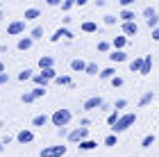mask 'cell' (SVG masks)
Wrapping results in <instances>:
<instances>
[{
    "mask_svg": "<svg viewBox=\"0 0 159 157\" xmlns=\"http://www.w3.org/2000/svg\"><path fill=\"white\" fill-rule=\"evenodd\" d=\"M70 118H73V114H70V109H55L52 112V116H50V121H52V125L55 127H66L70 123Z\"/></svg>",
    "mask_w": 159,
    "mask_h": 157,
    "instance_id": "cell-1",
    "label": "cell"
},
{
    "mask_svg": "<svg viewBox=\"0 0 159 157\" xmlns=\"http://www.w3.org/2000/svg\"><path fill=\"white\" fill-rule=\"evenodd\" d=\"M134 123H136V114H134V112H127V114H123V116L118 118V123L114 125L111 130L116 132V134H120V132H125V130H129V127H132Z\"/></svg>",
    "mask_w": 159,
    "mask_h": 157,
    "instance_id": "cell-2",
    "label": "cell"
},
{
    "mask_svg": "<svg viewBox=\"0 0 159 157\" xmlns=\"http://www.w3.org/2000/svg\"><path fill=\"white\" fill-rule=\"evenodd\" d=\"M102 105H105V100H102V98H100V96H91V98H86V100H84V105H82V109H86V112H100V109H102Z\"/></svg>",
    "mask_w": 159,
    "mask_h": 157,
    "instance_id": "cell-3",
    "label": "cell"
},
{
    "mask_svg": "<svg viewBox=\"0 0 159 157\" xmlns=\"http://www.w3.org/2000/svg\"><path fill=\"white\" fill-rule=\"evenodd\" d=\"M68 148L66 146H48L41 150V157H64Z\"/></svg>",
    "mask_w": 159,
    "mask_h": 157,
    "instance_id": "cell-4",
    "label": "cell"
},
{
    "mask_svg": "<svg viewBox=\"0 0 159 157\" xmlns=\"http://www.w3.org/2000/svg\"><path fill=\"white\" fill-rule=\"evenodd\" d=\"M86 137H89V127H77V130L68 132V141H73V144H82L86 141Z\"/></svg>",
    "mask_w": 159,
    "mask_h": 157,
    "instance_id": "cell-5",
    "label": "cell"
},
{
    "mask_svg": "<svg viewBox=\"0 0 159 157\" xmlns=\"http://www.w3.org/2000/svg\"><path fill=\"white\" fill-rule=\"evenodd\" d=\"M20 32H25V21H11V23L7 25V34H9V37H16Z\"/></svg>",
    "mask_w": 159,
    "mask_h": 157,
    "instance_id": "cell-6",
    "label": "cell"
},
{
    "mask_svg": "<svg viewBox=\"0 0 159 157\" xmlns=\"http://www.w3.org/2000/svg\"><path fill=\"white\" fill-rule=\"evenodd\" d=\"M16 139H18V144H32V141H34V132L32 130H20L18 134H16Z\"/></svg>",
    "mask_w": 159,
    "mask_h": 157,
    "instance_id": "cell-7",
    "label": "cell"
},
{
    "mask_svg": "<svg viewBox=\"0 0 159 157\" xmlns=\"http://www.w3.org/2000/svg\"><path fill=\"white\" fill-rule=\"evenodd\" d=\"M123 34H125V37H136V34H139L136 21H134V23H123Z\"/></svg>",
    "mask_w": 159,
    "mask_h": 157,
    "instance_id": "cell-8",
    "label": "cell"
},
{
    "mask_svg": "<svg viewBox=\"0 0 159 157\" xmlns=\"http://www.w3.org/2000/svg\"><path fill=\"white\" fill-rule=\"evenodd\" d=\"M50 39H52V41H59V39H73V32L66 30V27H59V30H57Z\"/></svg>",
    "mask_w": 159,
    "mask_h": 157,
    "instance_id": "cell-9",
    "label": "cell"
},
{
    "mask_svg": "<svg viewBox=\"0 0 159 157\" xmlns=\"http://www.w3.org/2000/svg\"><path fill=\"white\" fill-rule=\"evenodd\" d=\"M118 18L123 21V23H134V12L132 9H120V14H118Z\"/></svg>",
    "mask_w": 159,
    "mask_h": 157,
    "instance_id": "cell-10",
    "label": "cell"
},
{
    "mask_svg": "<svg viewBox=\"0 0 159 157\" xmlns=\"http://www.w3.org/2000/svg\"><path fill=\"white\" fill-rule=\"evenodd\" d=\"M127 37H125V34H123V37H114V41H111V46H114V50H123V48H125L127 46Z\"/></svg>",
    "mask_w": 159,
    "mask_h": 157,
    "instance_id": "cell-11",
    "label": "cell"
},
{
    "mask_svg": "<svg viewBox=\"0 0 159 157\" xmlns=\"http://www.w3.org/2000/svg\"><path fill=\"white\" fill-rule=\"evenodd\" d=\"M52 57H50V55H43V57H39V68L41 71H48V68H52Z\"/></svg>",
    "mask_w": 159,
    "mask_h": 157,
    "instance_id": "cell-12",
    "label": "cell"
},
{
    "mask_svg": "<svg viewBox=\"0 0 159 157\" xmlns=\"http://www.w3.org/2000/svg\"><path fill=\"white\" fill-rule=\"evenodd\" d=\"M141 68H143V57H134V59L129 62V71H132V73H141Z\"/></svg>",
    "mask_w": 159,
    "mask_h": 157,
    "instance_id": "cell-13",
    "label": "cell"
},
{
    "mask_svg": "<svg viewBox=\"0 0 159 157\" xmlns=\"http://www.w3.org/2000/svg\"><path fill=\"white\" fill-rule=\"evenodd\" d=\"M109 59L116 62V64H123V62H127V55H125V50H114L109 55Z\"/></svg>",
    "mask_w": 159,
    "mask_h": 157,
    "instance_id": "cell-14",
    "label": "cell"
},
{
    "mask_svg": "<svg viewBox=\"0 0 159 157\" xmlns=\"http://www.w3.org/2000/svg\"><path fill=\"white\" fill-rule=\"evenodd\" d=\"M41 16V12L37 9V7H30V9H25V16H23V21L27 23V21H34V18H39Z\"/></svg>",
    "mask_w": 159,
    "mask_h": 157,
    "instance_id": "cell-15",
    "label": "cell"
},
{
    "mask_svg": "<svg viewBox=\"0 0 159 157\" xmlns=\"http://www.w3.org/2000/svg\"><path fill=\"white\" fill-rule=\"evenodd\" d=\"M16 48H18V50H30V48H32V39L30 37H23V39H18V44H16Z\"/></svg>",
    "mask_w": 159,
    "mask_h": 157,
    "instance_id": "cell-16",
    "label": "cell"
},
{
    "mask_svg": "<svg viewBox=\"0 0 159 157\" xmlns=\"http://www.w3.org/2000/svg\"><path fill=\"white\" fill-rule=\"evenodd\" d=\"M48 121H50V116H46V114H39V116L32 118V125H34V127H43Z\"/></svg>",
    "mask_w": 159,
    "mask_h": 157,
    "instance_id": "cell-17",
    "label": "cell"
},
{
    "mask_svg": "<svg viewBox=\"0 0 159 157\" xmlns=\"http://www.w3.org/2000/svg\"><path fill=\"white\" fill-rule=\"evenodd\" d=\"M150 68H152V55H146L143 57V68H141V75H148Z\"/></svg>",
    "mask_w": 159,
    "mask_h": 157,
    "instance_id": "cell-18",
    "label": "cell"
},
{
    "mask_svg": "<svg viewBox=\"0 0 159 157\" xmlns=\"http://www.w3.org/2000/svg\"><path fill=\"white\" fill-rule=\"evenodd\" d=\"M143 16H146V21H155V18H159V14L155 7H143Z\"/></svg>",
    "mask_w": 159,
    "mask_h": 157,
    "instance_id": "cell-19",
    "label": "cell"
},
{
    "mask_svg": "<svg viewBox=\"0 0 159 157\" xmlns=\"http://www.w3.org/2000/svg\"><path fill=\"white\" fill-rule=\"evenodd\" d=\"M114 77H116V71H114L111 66L100 71V80H114Z\"/></svg>",
    "mask_w": 159,
    "mask_h": 157,
    "instance_id": "cell-20",
    "label": "cell"
},
{
    "mask_svg": "<svg viewBox=\"0 0 159 157\" xmlns=\"http://www.w3.org/2000/svg\"><path fill=\"white\" fill-rule=\"evenodd\" d=\"M96 30H98V23H93V21H84V23H82V32L91 34V32H96Z\"/></svg>",
    "mask_w": 159,
    "mask_h": 157,
    "instance_id": "cell-21",
    "label": "cell"
},
{
    "mask_svg": "<svg viewBox=\"0 0 159 157\" xmlns=\"http://www.w3.org/2000/svg\"><path fill=\"white\" fill-rule=\"evenodd\" d=\"M46 82H50V80H57V73H55V68H48V71H41L39 73Z\"/></svg>",
    "mask_w": 159,
    "mask_h": 157,
    "instance_id": "cell-22",
    "label": "cell"
},
{
    "mask_svg": "<svg viewBox=\"0 0 159 157\" xmlns=\"http://www.w3.org/2000/svg\"><path fill=\"white\" fill-rule=\"evenodd\" d=\"M152 98H155V94H152V91H146V94L141 96V100H139V107H146L148 103H152Z\"/></svg>",
    "mask_w": 159,
    "mask_h": 157,
    "instance_id": "cell-23",
    "label": "cell"
},
{
    "mask_svg": "<svg viewBox=\"0 0 159 157\" xmlns=\"http://www.w3.org/2000/svg\"><path fill=\"white\" fill-rule=\"evenodd\" d=\"M98 144H96V141H91V139H86V141H82V144H80L77 148H80V150H93V148H96Z\"/></svg>",
    "mask_w": 159,
    "mask_h": 157,
    "instance_id": "cell-24",
    "label": "cell"
},
{
    "mask_svg": "<svg viewBox=\"0 0 159 157\" xmlns=\"http://www.w3.org/2000/svg\"><path fill=\"white\" fill-rule=\"evenodd\" d=\"M70 68H73V71H86V64H84V62L77 57V59H73V62H70Z\"/></svg>",
    "mask_w": 159,
    "mask_h": 157,
    "instance_id": "cell-25",
    "label": "cell"
},
{
    "mask_svg": "<svg viewBox=\"0 0 159 157\" xmlns=\"http://www.w3.org/2000/svg\"><path fill=\"white\" fill-rule=\"evenodd\" d=\"M59 87H68V84H73V80H70L68 75H57V80H55Z\"/></svg>",
    "mask_w": 159,
    "mask_h": 157,
    "instance_id": "cell-26",
    "label": "cell"
},
{
    "mask_svg": "<svg viewBox=\"0 0 159 157\" xmlns=\"http://www.w3.org/2000/svg\"><path fill=\"white\" fill-rule=\"evenodd\" d=\"M32 77H34V75H32L30 68H25V71H20V73H18V80H20V82H27V80H32Z\"/></svg>",
    "mask_w": 159,
    "mask_h": 157,
    "instance_id": "cell-27",
    "label": "cell"
},
{
    "mask_svg": "<svg viewBox=\"0 0 159 157\" xmlns=\"http://www.w3.org/2000/svg\"><path fill=\"white\" fill-rule=\"evenodd\" d=\"M118 118H120V114H118L116 109H114V112L109 114V116H107V123H109V125L114 127V125H116V123H118Z\"/></svg>",
    "mask_w": 159,
    "mask_h": 157,
    "instance_id": "cell-28",
    "label": "cell"
},
{
    "mask_svg": "<svg viewBox=\"0 0 159 157\" xmlns=\"http://www.w3.org/2000/svg\"><path fill=\"white\" fill-rule=\"evenodd\" d=\"M86 75H98L100 71H98V64H86V71H84Z\"/></svg>",
    "mask_w": 159,
    "mask_h": 157,
    "instance_id": "cell-29",
    "label": "cell"
},
{
    "mask_svg": "<svg viewBox=\"0 0 159 157\" xmlns=\"http://www.w3.org/2000/svg\"><path fill=\"white\" fill-rule=\"evenodd\" d=\"M20 100H23L25 105H30V103H34V100H37V98H34V96H32V91H25V94H23V96H20Z\"/></svg>",
    "mask_w": 159,
    "mask_h": 157,
    "instance_id": "cell-30",
    "label": "cell"
},
{
    "mask_svg": "<svg viewBox=\"0 0 159 157\" xmlns=\"http://www.w3.org/2000/svg\"><path fill=\"white\" fill-rule=\"evenodd\" d=\"M152 144H155V134H148V137H143V141H141L143 148H150Z\"/></svg>",
    "mask_w": 159,
    "mask_h": 157,
    "instance_id": "cell-31",
    "label": "cell"
},
{
    "mask_svg": "<svg viewBox=\"0 0 159 157\" xmlns=\"http://www.w3.org/2000/svg\"><path fill=\"white\" fill-rule=\"evenodd\" d=\"M43 37V27H34V30L30 32V39L34 41V39H41Z\"/></svg>",
    "mask_w": 159,
    "mask_h": 157,
    "instance_id": "cell-32",
    "label": "cell"
},
{
    "mask_svg": "<svg viewBox=\"0 0 159 157\" xmlns=\"http://www.w3.org/2000/svg\"><path fill=\"white\" fill-rule=\"evenodd\" d=\"M32 96H34V98L46 96V87H34V89H32Z\"/></svg>",
    "mask_w": 159,
    "mask_h": 157,
    "instance_id": "cell-33",
    "label": "cell"
},
{
    "mask_svg": "<svg viewBox=\"0 0 159 157\" xmlns=\"http://www.w3.org/2000/svg\"><path fill=\"white\" fill-rule=\"evenodd\" d=\"M125 107H127V100H125V98H120V100H116V103H114V109H125Z\"/></svg>",
    "mask_w": 159,
    "mask_h": 157,
    "instance_id": "cell-34",
    "label": "cell"
},
{
    "mask_svg": "<svg viewBox=\"0 0 159 157\" xmlns=\"http://www.w3.org/2000/svg\"><path fill=\"white\" fill-rule=\"evenodd\" d=\"M109 48H111V46H109V41H100V44H98V50H100V53H107Z\"/></svg>",
    "mask_w": 159,
    "mask_h": 157,
    "instance_id": "cell-35",
    "label": "cell"
},
{
    "mask_svg": "<svg viewBox=\"0 0 159 157\" xmlns=\"http://www.w3.org/2000/svg\"><path fill=\"white\" fill-rule=\"evenodd\" d=\"M116 141H118V139H116V134H109V137L105 139V146H116Z\"/></svg>",
    "mask_w": 159,
    "mask_h": 157,
    "instance_id": "cell-36",
    "label": "cell"
},
{
    "mask_svg": "<svg viewBox=\"0 0 159 157\" xmlns=\"http://www.w3.org/2000/svg\"><path fill=\"white\" fill-rule=\"evenodd\" d=\"M73 5H75V0H64V2H61V9H64V12H68Z\"/></svg>",
    "mask_w": 159,
    "mask_h": 157,
    "instance_id": "cell-37",
    "label": "cell"
},
{
    "mask_svg": "<svg viewBox=\"0 0 159 157\" xmlns=\"http://www.w3.org/2000/svg\"><path fill=\"white\" fill-rule=\"evenodd\" d=\"M105 23H107V25H114V23H116V16H111V14H107V16H105Z\"/></svg>",
    "mask_w": 159,
    "mask_h": 157,
    "instance_id": "cell-38",
    "label": "cell"
},
{
    "mask_svg": "<svg viewBox=\"0 0 159 157\" xmlns=\"http://www.w3.org/2000/svg\"><path fill=\"white\" fill-rule=\"evenodd\" d=\"M111 84H114V89H116V87H123V77H114V80H111Z\"/></svg>",
    "mask_w": 159,
    "mask_h": 157,
    "instance_id": "cell-39",
    "label": "cell"
},
{
    "mask_svg": "<svg viewBox=\"0 0 159 157\" xmlns=\"http://www.w3.org/2000/svg\"><path fill=\"white\" fill-rule=\"evenodd\" d=\"M7 82H9V73H2V75H0V87L7 84Z\"/></svg>",
    "mask_w": 159,
    "mask_h": 157,
    "instance_id": "cell-40",
    "label": "cell"
},
{
    "mask_svg": "<svg viewBox=\"0 0 159 157\" xmlns=\"http://www.w3.org/2000/svg\"><path fill=\"white\" fill-rule=\"evenodd\" d=\"M152 39H155V41H159V27H157V30H152Z\"/></svg>",
    "mask_w": 159,
    "mask_h": 157,
    "instance_id": "cell-41",
    "label": "cell"
},
{
    "mask_svg": "<svg viewBox=\"0 0 159 157\" xmlns=\"http://www.w3.org/2000/svg\"><path fill=\"white\" fill-rule=\"evenodd\" d=\"M2 73H5V64L0 62V75H2Z\"/></svg>",
    "mask_w": 159,
    "mask_h": 157,
    "instance_id": "cell-42",
    "label": "cell"
},
{
    "mask_svg": "<svg viewBox=\"0 0 159 157\" xmlns=\"http://www.w3.org/2000/svg\"><path fill=\"white\" fill-rule=\"evenodd\" d=\"M2 146H5V144H2V141H0V150H2Z\"/></svg>",
    "mask_w": 159,
    "mask_h": 157,
    "instance_id": "cell-43",
    "label": "cell"
},
{
    "mask_svg": "<svg viewBox=\"0 0 159 157\" xmlns=\"http://www.w3.org/2000/svg\"><path fill=\"white\" fill-rule=\"evenodd\" d=\"M0 21H2V12H0Z\"/></svg>",
    "mask_w": 159,
    "mask_h": 157,
    "instance_id": "cell-44",
    "label": "cell"
}]
</instances>
